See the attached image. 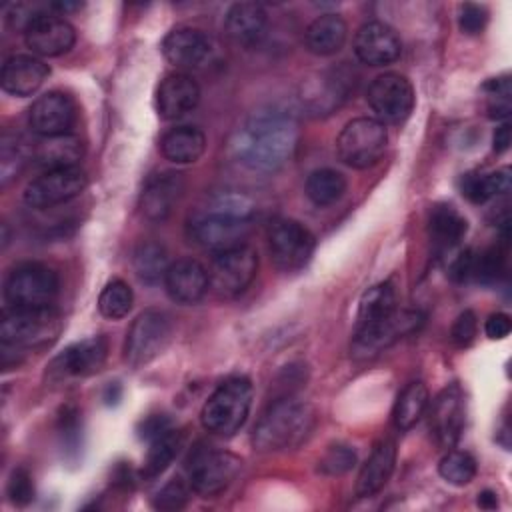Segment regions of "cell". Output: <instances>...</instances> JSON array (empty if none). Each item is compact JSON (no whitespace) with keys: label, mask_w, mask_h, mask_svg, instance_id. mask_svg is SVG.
I'll list each match as a JSON object with an SVG mask.
<instances>
[{"label":"cell","mask_w":512,"mask_h":512,"mask_svg":"<svg viewBox=\"0 0 512 512\" xmlns=\"http://www.w3.org/2000/svg\"><path fill=\"white\" fill-rule=\"evenodd\" d=\"M388 132L378 118H354L350 120L336 140V152L340 160L350 168H370L386 152Z\"/></svg>","instance_id":"cell-7"},{"label":"cell","mask_w":512,"mask_h":512,"mask_svg":"<svg viewBox=\"0 0 512 512\" xmlns=\"http://www.w3.org/2000/svg\"><path fill=\"white\" fill-rule=\"evenodd\" d=\"M258 272V254L252 246L240 244L214 254L208 270L210 286L224 298L242 294Z\"/></svg>","instance_id":"cell-11"},{"label":"cell","mask_w":512,"mask_h":512,"mask_svg":"<svg viewBox=\"0 0 512 512\" xmlns=\"http://www.w3.org/2000/svg\"><path fill=\"white\" fill-rule=\"evenodd\" d=\"M316 248L314 234L292 218H278L268 228V250L274 264L284 272L304 268Z\"/></svg>","instance_id":"cell-10"},{"label":"cell","mask_w":512,"mask_h":512,"mask_svg":"<svg viewBox=\"0 0 512 512\" xmlns=\"http://www.w3.org/2000/svg\"><path fill=\"white\" fill-rule=\"evenodd\" d=\"M160 150L174 164H190L204 154L206 136L196 126H176L162 136Z\"/></svg>","instance_id":"cell-30"},{"label":"cell","mask_w":512,"mask_h":512,"mask_svg":"<svg viewBox=\"0 0 512 512\" xmlns=\"http://www.w3.org/2000/svg\"><path fill=\"white\" fill-rule=\"evenodd\" d=\"M474 262H476V252L472 248H466L456 254V258L450 264V276L456 282H466L474 278Z\"/></svg>","instance_id":"cell-49"},{"label":"cell","mask_w":512,"mask_h":512,"mask_svg":"<svg viewBox=\"0 0 512 512\" xmlns=\"http://www.w3.org/2000/svg\"><path fill=\"white\" fill-rule=\"evenodd\" d=\"M346 192V178L332 168H318L306 178V196L316 206H330Z\"/></svg>","instance_id":"cell-37"},{"label":"cell","mask_w":512,"mask_h":512,"mask_svg":"<svg viewBox=\"0 0 512 512\" xmlns=\"http://www.w3.org/2000/svg\"><path fill=\"white\" fill-rule=\"evenodd\" d=\"M510 190V168L494 172H468L460 180V192L472 204H484Z\"/></svg>","instance_id":"cell-32"},{"label":"cell","mask_w":512,"mask_h":512,"mask_svg":"<svg viewBox=\"0 0 512 512\" xmlns=\"http://www.w3.org/2000/svg\"><path fill=\"white\" fill-rule=\"evenodd\" d=\"M182 440H184L182 432L174 428H168L164 434L150 440V448L142 466V476L146 480H154L156 476H160L176 458L182 446Z\"/></svg>","instance_id":"cell-33"},{"label":"cell","mask_w":512,"mask_h":512,"mask_svg":"<svg viewBox=\"0 0 512 512\" xmlns=\"http://www.w3.org/2000/svg\"><path fill=\"white\" fill-rule=\"evenodd\" d=\"M62 332V316L54 306L8 308L0 322L2 344L40 348L52 344Z\"/></svg>","instance_id":"cell-5"},{"label":"cell","mask_w":512,"mask_h":512,"mask_svg":"<svg viewBox=\"0 0 512 512\" xmlns=\"http://www.w3.org/2000/svg\"><path fill=\"white\" fill-rule=\"evenodd\" d=\"M486 22H488V10L484 6L472 4V2L460 4L458 26L464 34H468V36L480 34L486 28Z\"/></svg>","instance_id":"cell-46"},{"label":"cell","mask_w":512,"mask_h":512,"mask_svg":"<svg viewBox=\"0 0 512 512\" xmlns=\"http://www.w3.org/2000/svg\"><path fill=\"white\" fill-rule=\"evenodd\" d=\"M162 54L172 66L190 70L202 66L210 58L212 44L202 30L180 26L164 36Z\"/></svg>","instance_id":"cell-21"},{"label":"cell","mask_w":512,"mask_h":512,"mask_svg":"<svg viewBox=\"0 0 512 512\" xmlns=\"http://www.w3.org/2000/svg\"><path fill=\"white\" fill-rule=\"evenodd\" d=\"M256 208L250 198L222 192L188 218V236L198 246L216 252L244 244L252 230Z\"/></svg>","instance_id":"cell-2"},{"label":"cell","mask_w":512,"mask_h":512,"mask_svg":"<svg viewBox=\"0 0 512 512\" xmlns=\"http://www.w3.org/2000/svg\"><path fill=\"white\" fill-rule=\"evenodd\" d=\"M172 330V320L166 312L156 308L140 312L126 334L124 360L132 368L148 364L166 350L172 338Z\"/></svg>","instance_id":"cell-9"},{"label":"cell","mask_w":512,"mask_h":512,"mask_svg":"<svg viewBox=\"0 0 512 512\" xmlns=\"http://www.w3.org/2000/svg\"><path fill=\"white\" fill-rule=\"evenodd\" d=\"M430 402L428 388L422 382H410L404 386V390L398 394V400L394 404V424L400 430L412 428L426 412Z\"/></svg>","instance_id":"cell-36"},{"label":"cell","mask_w":512,"mask_h":512,"mask_svg":"<svg viewBox=\"0 0 512 512\" xmlns=\"http://www.w3.org/2000/svg\"><path fill=\"white\" fill-rule=\"evenodd\" d=\"M132 302H134L132 288L124 280L114 278L102 288L98 298V310L104 318L120 320L130 312Z\"/></svg>","instance_id":"cell-39"},{"label":"cell","mask_w":512,"mask_h":512,"mask_svg":"<svg viewBox=\"0 0 512 512\" xmlns=\"http://www.w3.org/2000/svg\"><path fill=\"white\" fill-rule=\"evenodd\" d=\"M314 420L316 412L308 402L284 394L272 400L258 418L252 432V444L260 452L296 448L312 432Z\"/></svg>","instance_id":"cell-3"},{"label":"cell","mask_w":512,"mask_h":512,"mask_svg":"<svg viewBox=\"0 0 512 512\" xmlns=\"http://www.w3.org/2000/svg\"><path fill=\"white\" fill-rule=\"evenodd\" d=\"M354 464H356L354 448H350L346 444H334L320 458L318 470L326 476H340V474H346L348 470H352Z\"/></svg>","instance_id":"cell-42"},{"label":"cell","mask_w":512,"mask_h":512,"mask_svg":"<svg viewBox=\"0 0 512 512\" xmlns=\"http://www.w3.org/2000/svg\"><path fill=\"white\" fill-rule=\"evenodd\" d=\"M466 402L458 384L446 386L432 402L430 430L436 442L444 448H452L464 430Z\"/></svg>","instance_id":"cell-18"},{"label":"cell","mask_w":512,"mask_h":512,"mask_svg":"<svg viewBox=\"0 0 512 512\" xmlns=\"http://www.w3.org/2000/svg\"><path fill=\"white\" fill-rule=\"evenodd\" d=\"M348 36V26L338 14H320L314 18L306 32L304 42L306 48L316 56H330L342 50Z\"/></svg>","instance_id":"cell-28"},{"label":"cell","mask_w":512,"mask_h":512,"mask_svg":"<svg viewBox=\"0 0 512 512\" xmlns=\"http://www.w3.org/2000/svg\"><path fill=\"white\" fill-rule=\"evenodd\" d=\"M48 74L50 68L40 58L30 54H14L2 66L0 84L4 92L24 98L34 94L44 84Z\"/></svg>","instance_id":"cell-25"},{"label":"cell","mask_w":512,"mask_h":512,"mask_svg":"<svg viewBox=\"0 0 512 512\" xmlns=\"http://www.w3.org/2000/svg\"><path fill=\"white\" fill-rule=\"evenodd\" d=\"M266 10L256 2H236L224 18L226 36L238 46H254L266 32Z\"/></svg>","instance_id":"cell-26"},{"label":"cell","mask_w":512,"mask_h":512,"mask_svg":"<svg viewBox=\"0 0 512 512\" xmlns=\"http://www.w3.org/2000/svg\"><path fill=\"white\" fill-rule=\"evenodd\" d=\"M240 464V458L230 452L198 448L190 456L188 464L190 488L204 498H212L232 484L240 472Z\"/></svg>","instance_id":"cell-12"},{"label":"cell","mask_w":512,"mask_h":512,"mask_svg":"<svg viewBox=\"0 0 512 512\" xmlns=\"http://www.w3.org/2000/svg\"><path fill=\"white\" fill-rule=\"evenodd\" d=\"M62 442L66 450H78L80 444V422H78V410L74 406H66L60 414V424H58Z\"/></svg>","instance_id":"cell-48"},{"label":"cell","mask_w":512,"mask_h":512,"mask_svg":"<svg viewBox=\"0 0 512 512\" xmlns=\"http://www.w3.org/2000/svg\"><path fill=\"white\" fill-rule=\"evenodd\" d=\"M510 330H512V322H510V316L504 312L490 314L484 324V332L490 340H502L510 334Z\"/></svg>","instance_id":"cell-51"},{"label":"cell","mask_w":512,"mask_h":512,"mask_svg":"<svg viewBox=\"0 0 512 512\" xmlns=\"http://www.w3.org/2000/svg\"><path fill=\"white\" fill-rule=\"evenodd\" d=\"M108 358V342L104 336H90L70 344L50 364L54 376H90L102 370Z\"/></svg>","instance_id":"cell-20"},{"label":"cell","mask_w":512,"mask_h":512,"mask_svg":"<svg viewBox=\"0 0 512 512\" xmlns=\"http://www.w3.org/2000/svg\"><path fill=\"white\" fill-rule=\"evenodd\" d=\"M120 398H122V388L118 386V382L108 384L106 390H104V402H106L108 406H114V404H118Z\"/></svg>","instance_id":"cell-54"},{"label":"cell","mask_w":512,"mask_h":512,"mask_svg":"<svg viewBox=\"0 0 512 512\" xmlns=\"http://www.w3.org/2000/svg\"><path fill=\"white\" fill-rule=\"evenodd\" d=\"M298 120L280 106L254 110L232 140L236 160L254 172H276L286 166L298 146Z\"/></svg>","instance_id":"cell-1"},{"label":"cell","mask_w":512,"mask_h":512,"mask_svg":"<svg viewBox=\"0 0 512 512\" xmlns=\"http://www.w3.org/2000/svg\"><path fill=\"white\" fill-rule=\"evenodd\" d=\"M26 46L38 56H60L66 54L74 42L76 32L62 14H54L50 4L48 8L24 30Z\"/></svg>","instance_id":"cell-17"},{"label":"cell","mask_w":512,"mask_h":512,"mask_svg":"<svg viewBox=\"0 0 512 512\" xmlns=\"http://www.w3.org/2000/svg\"><path fill=\"white\" fill-rule=\"evenodd\" d=\"M190 486H186L180 478H172L168 484H164L156 496H154V508L160 510H178L188 502Z\"/></svg>","instance_id":"cell-44"},{"label":"cell","mask_w":512,"mask_h":512,"mask_svg":"<svg viewBox=\"0 0 512 512\" xmlns=\"http://www.w3.org/2000/svg\"><path fill=\"white\" fill-rule=\"evenodd\" d=\"M28 124L40 138L70 134L76 124V104L64 92H46L30 106Z\"/></svg>","instance_id":"cell-16"},{"label":"cell","mask_w":512,"mask_h":512,"mask_svg":"<svg viewBox=\"0 0 512 512\" xmlns=\"http://www.w3.org/2000/svg\"><path fill=\"white\" fill-rule=\"evenodd\" d=\"M32 158V146L14 132H4L0 140V182L8 186L20 176Z\"/></svg>","instance_id":"cell-35"},{"label":"cell","mask_w":512,"mask_h":512,"mask_svg":"<svg viewBox=\"0 0 512 512\" xmlns=\"http://www.w3.org/2000/svg\"><path fill=\"white\" fill-rule=\"evenodd\" d=\"M200 102V86L198 82L184 74H168L156 90V112L164 120H176L188 112H192Z\"/></svg>","instance_id":"cell-23"},{"label":"cell","mask_w":512,"mask_h":512,"mask_svg":"<svg viewBox=\"0 0 512 512\" xmlns=\"http://www.w3.org/2000/svg\"><path fill=\"white\" fill-rule=\"evenodd\" d=\"M170 426V420L164 416V414H154V416H148L144 418L140 424H138V436L144 438V440H154L158 438L160 434H164Z\"/></svg>","instance_id":"cell-50"},{"label":"cell","mask_w":512,"mask_h":512,"mask_svg":"<svg viewBox=\"0 0 512 512\" xmlns=\"http://www.w3.org/2000/svg\"><path fill=\"white\" fill-rule=\"evenodd\" d=\"M396 464V444L392 440H382L374 446L368 460L362 464L356 480V496L370 498L380 492L390 480Z\"/></svg>","instance_id":"cell-27"},{"label":"cell","mask_w":512,"mask_h":512,"mask_svg":"<svg viewBox=\"0 0 512 512\" xmlns=\"http://www.w3.org/2000/svg\"><path fill=\"white\" fill-rule=\"evenodd\" d=\"M402 42L396 30L384 22H366L354 36V54L368 66H386L400 58Z\"/></svg>","instance_id":"cell-19"},{"label":"cell","mask_w":512,"mask_h":512,"mask_svg":"<svg viewBox=\"0 0 512 512\" xmlns=\"http://www.w3.org/2000/svg\"><path fill=\"white\" fill-rule=\"evenodd\" d=\"M394 310H398L396 288L390 280H384L364 292V296L360 300V308H358L356 326L370 324L374 320L390 316Z\"/></svg>","instance_id":"cell-34"},{"label":"cell","mask_w":512,"mask_h":512,"mask_svg":"<svg viewBox=\"0 0 512 512\" xmlns=\"http://www.w3.org/2000/svg\"><path fill=\"white\" fill-rule=\"evenodd\" d=\"M476 332H478L476 314H474L472 310H464V312L458 314V318H456L454 324H452L450 340H452L456 346L464 348V346H468V344L474 340Z\"/></svg>","instance_id":"cell-47"},{"label":"cell","mask_w":512,"mask_h":512,"mask_svg":"<svg viewBox=\"0 0 512 512\" xmlns=\"http://www.w3.org/2000/svg\"><path fill=\"white\" fill-rule=\"evenodd\" d=\"M82 152V142L76 136H50L40 138L32 146V160H36V164L44 166L46 170L74 168L82 158Z\"/></svg>","instance_id":"cell-29"},{"label":"cell","mask_w":512,"mask_h":512,"mask_svg":"<svg viewBox=\"0 0 512 512\" xmlns=\"http://www.w3.org/2000/svg\"><path fill=\"white\" fill-rule=\"evenodd\" d=\"M354 76L346 68H330L316 72L302 84L300 100L312 116H328L340 108L350 90L354 88Z\"/></svg>","instance_id":"cell-14"},{"label":"cell","mask_w":512,"mask_h":512,"mask_svg":"<svg viewBox=\"0 0 512 512\" xmlns=\"http://www.w3.org/2000/svg\"><path fill=\"white\" fill-rule=\"evenodd\" d=\"M86 184L88 176L78 166L46 170L24 188V202L30 208H52L80 196Z\"/></svg>","instance_id":"cell-13"},{"label":"cell","mask_w":512,"mask_h":512,"mask_svg":"<svg viewBox=\"0 0 512 512\" xmlns=\"http://www.w3.org/2000/svg\"><path fill=\"white\" fill-rule=\"evenodd\" d=\"M424 324V316L418 310H394L390 316L374 320L370 324L356 326L350 344V356L354 360H370L400 338L416 332Z\"/></svg>","instance_id":"cell-6"},{"label":"cell","mask_w":512,"mask_h":512,"mask_svg":"<svg viewBox=\"0 0 512 512\" xmlns=\"http://www.w3.org/2000/svg\"><path fill=\"white\" fill-rule=\"evenodd\" d=\"M468 224L452 204H436L428 216V234L440 252H450L466 234Z\"/></svg>","instance_id":"cell-31"},{"label":"cell","mask_w":512,"mask_h":512,"mask_svg":"<svg viewBox=\"0 0 512 512\" xmlns=\"http://www.w3.org/2000/svg\"><path fill=\"white\" fill-rule=\"evenodd\" d=\"M186 182L184 176L178 172H160L154 174L140 196V210L148 220H166L174 206L178 204L180 196L184 194Z\"/></svg>","instance_id":"cell-24"},{"label":"cell","mask_w":512,"mask_h":512,"mask_svg":"<svg viewBox=\"0 0 512 512\" xmlns=\"http://www.w3.org/2000/svg\"><path fill=\"white\" fill-rule=\"evenodd\" d=\"M12 504L16 506H26L28 502L34 500V482L32 476L26 468H14L8 480V488H6Z\"/></svg>","instance_id":"cell-45"},{"label":"cell","mask_w":512,"mask_h":512,"mask_svg":"<svg viewBox=\"0 0 512 512\" xmlns=\"http://www.w3.org/2000/svg\"><path fill=\"white\" fill-rule=\"evenodd\" d=\"M252 408V382L246 376L226 378L204 402L200 422L216 436L236 434Z\"/></svg>","instance_id":"cell-4"},{"label":"cell","mask_w":512,"mask_h":512,"mask_svg":"<svg viewBox=\"0 0 512 512\" xmlns=\"http://www.w3.org/2000/svg\"><path fill=\"white\" fill-rule=\"evenodd\" d=\"M476 504H478L480 508H484V510H494V508L498 506V498H496V494H494L492 490H484V492L478 494Z\"/></svg>","instance_id":"cell-53"},{"label":"cell","mask_w":512,"mask_h":512,"mask_svg":"<svg viewBox=\"0 0 512 512\" xmlns=\"http://www.w3.org/2000/svg\"><path fill=\"white\" fill-rule=\"evenodd\" d=\"M440 476L452 486H466L476 476V460L464 450H450L438 464Z\"/></svg>","instance_id":"cell-40"},{"label":"cell","mask_w":512,"mask_h":512,"mask_svg":"<svg viewBox=\"0 0 512 512\" xmlns=\"http://www.w3.org/2000/svg\"><path fill=\"white\" fill-rule=\"evenodd\" d=\"M366 98L382 124H398L406 120L414 108V88L406 76L396 72L374 78Z\"/></svg>","instance_id":"cell-15"},{"label":"cell","mask_w":512,"mask_h":512,"mask_svg":"<svg viewBox=\"0 0 512 512\" xmlns=\"http://www.w3.org/2000/svg\"><path fill=\"white\" fill-rule=\"evenodd\" d=\"M56 272L40 262L18 264L4 282V300L8 308L52 306L58 294Z\"/></svg>","instance_id":"cell-8"},{"label":"cell","mask_w":512,"mask_h":512,"mask_svg":"<svg viewBox=\"0 0 512 512\" xmlns=\"http://www.w3.org/2000/svg\"><path fill=\"white\" fill-rule=\"evenodd\" d=\"M502 270H504V250L494 246V248H488L484 252H476L474 280L494 282Z\"/></svg>","instance_id":"cell-43"},{"label":"cell","mask_w":512,"mask_h":512,"mask_svg":"<svg viewBox=\"0 0 512 512\" xmlns=\"http://www.w3.org/2000/svg\"><path fill=\"white\" fill-rule=\"evenodd\" d=\"M484 94H486V108L488 116L494 120H504L510 116V76H498L492 78L484 84Z\"/></svg>","instance_id":"cell-41"},{"label":"cell","mask_w":512,"mask_h":512,"mask_svg":"<svg viewBox=\"0 0 512 512\" xmlns=\"http://www.w3.org/2000/svg\"><path fill=\"white\" fill-rule=\"evenodd\" d=\"M134 270L138 278L146 284H156L158 280H164L166 270L170 266L168 252L158 242H144L134 252Z\"/></svg>","instance_id":"cell-38"},{"label":"cell","mask_w":512,"mask_h":512,"mask_svg":"<svg viewBox=\"0 0 512 512\" xmlns=\"http://www.w3.org/2000/svg\"><path fill=\"white\" fill-rule=\"evenodd\" d=\"M164 286L174 302L196 304L210 288L208 270L194 258H180L168 266Z\"/></svg>","instance_id":"cell-22"},{"label":"cell","mask_w":512,"mask_h":512,"mask_svg":"<svg viewBox=\"0 0 512 512\" xmlns=\"http://www.w3.org/2000/svg\"><path fill=\"white\" fill-rule=\"evenodd\" d=\"M510 140H512V130H510V124L504 122L496 128L494 132V138H492V148L496 154H502L510 148Z\"/></svg>","instance_id":"cell-52"}]
</instances>
